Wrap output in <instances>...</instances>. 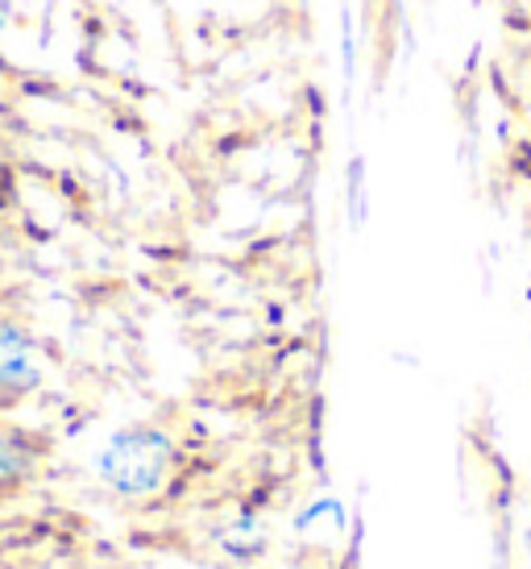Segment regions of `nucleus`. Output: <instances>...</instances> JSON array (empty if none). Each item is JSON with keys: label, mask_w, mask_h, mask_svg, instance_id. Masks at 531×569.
Listing matches in <instances>:
<instances>
[{"label": "nucleus", "mask_w": 531, "mask_h": 569, "mask_svg": "<svg viewBox=\"0 0 531 569\" xmlns=\"http://www.w3.org/2000/svg\"><path fill=\"white\" fill-rule=\"evenodd\" d=\"M174 466V441L162 428H126L117 432L100 458H96V475L104 487H112L126 499L154 495Z\"/></svg>", "instance_id": "f257e3e1"}, {"label": "nucleus", "mask_w": 531, "mask_h": 569, "mask_svg": "<svg viewBox=\"0 0 531 569\" xmlns=\"http://www.w3.org/2000/svg\"><path fill=\"white\" fill-rule=\"evenodd\" d=\"M38 346L33 332L17 320H0V391H30L38 387Z\"/></svg>", "instance_id": "f03ea898"}, {"label": "nucleus", "mask_w": 531, "mask_h": 569, "mask_svg": "<svg viewBox=\"0 0 531 569\" xmlns=\"http://www.w3.org/2000/svg\"><path fill=\"white\" fill-rule=\"evenodd\" d=\"M26 475H30V453H26L9 432H0V490L21 482Z\"/></svg>", "instance_id": "7ed1b4c3"}, {"label": "nucleus", "mask_w": 531, "mask_h": 569, "mask_svg": "<svg viewBox=\"0 0 531 569\" xmlns=\"http://www.w3.org/2000/svg\"><path fill=\"white\" fill-rule=\"evenodd\" d=\"M4 26H9V0H0V33H4Z\"/></svg>", "instance_id": "20e7f679"}]
</instances>
